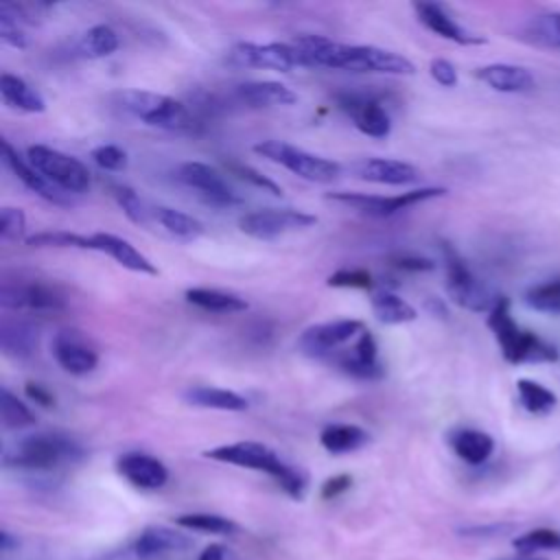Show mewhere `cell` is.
I'll use <instances>...</instances> for the list:
<instances>
[{
    "instance_id": "42",
    "label": "cell",
    "mask_w": 560,
    "mask_h": 560,
    "mask_svg": "<svg viewBox=\"0 0 560 560\" xmlns=\"http://www.w3.org/2000/svg\"><path fill=\"white\" fill-rule=\"evenodd\" d=\"M529 33L534 42L560 48V13H547L532 22Z\"/></svg>"
},
{
    "instance_id": "2",
    "label": "cell",
    "mask_w": 560,
    "mask_h": 560,
    "mask_svg": "<svg viewBox=\"0 0 560 560\" xmlns=\"http://www.w3.org/2000/svg\"><path fill=\"white\" fill-rule=\"evenodd\" d=\"M208 459L232 464L238 468H249L269 475L289 497L302 499L306 492V477L291 464H287L276 451L260 442H232V444H221L203 453Z\"/></svg>"
},
{
    "instance_id": "49",
    "label": "cell",
    "mask_w": 560,
    "mask_h": 560,
    "mask_svg": "<svg viewBox=\"0 0 560 560\" xmlns=\"http://www.w3.org/2000/svg\"><path fill=\"white\" fill-rule=\"evenodd\" d=\"M350 486H352V477H350V475H346V472L335 475V477H330V479L324 481V486H322V499H337V497H341L346 490H350Z\"/></svg>"
},
{
    "instance_id": "24",
    "label": "cell",
    "mask_w": 560,
    "mask_h": 560,
    "mask_svg": "<svg viewBox=\"0 0 560 560\" xmlns=\"http://www.w3.org/2000/svg\"><path fill=\"white\" fill-rule=\"evenodd\" d=\"M477 79L483 81L488 88L497 92H508V94H518V92H529L536 85L534 74L514 63H490L477 70Z\"/></svg>"
},
{
    "instance_id": "31",
    "label": "cell",
    "mask_w": 560,
    "mask_h": 560,
    "mask_svg": "<svg viewBox=\"0 0 560 560\" xmlns=\"http://www.w3.org/2000/svg\"><path fill=\"white\" fill-rule=\"evenodd\" d=\"M319 442L328 453L346 455L363 448L370 442V435L357 424H328L319 433Z\"/></svg>"
},
{
    "instance_id": "50",
    "label": "cell",
    "mask_w": 560,
    "mask_h": 560,
    "mask_svg": "<svg viewBox=\"0 0 560 560\" xmlns=\"http://www.w3.org/2000/svg\"><path fill=\"white\" fill-rule=\"evenodd\" d=\"M392 262H394L398 269H405V271H429V269H433V262H431L429 258L411 256V254L394 256Z\"/></svg>"
},
{
    "instance_id": "17",
    "label": "cell",
    "mask_w": 560,
    "mask_h": 560,
    "mask_svg": "<svg viewBox=\"0 0 560 560\" xmlns=\"http://www.w3.org/2000/svg\"><path fill=\"white\" fill-rule=\"evenodd\" d=\"M2 162L4 166L37 197L55 203V206H72V197L57 188L52 182H48L26 158H22L9 140H2Z\"/></svg>"
},
{
    "instance_id": "41",
    "label": "cell",
    "mask_w": 560,
    "mask_h": 560,
    "mask_svg": "<svg viewBox=\"0 0 560 560\" xmlns=\"http://www.w3.org/2000/svg\"><path fill=\"white\" fill-rule=\"evenodd\" d=\"M521 553H532V551H540V549H560V534L553 529H532L518 538H514L512 542Z\"/></svg>"
},
{
    "instance_id": "3",
    "label": "cell",
    "mask_w": 560,
    "mask_h": 560,
    "mask_svg": "<svg viewBox=\"0 0 560 560\" xmlns=\"http://www.w3.org/2000/svg\"><path fill=\"white\" fill-rule=\"evenodd\" d=\"M83 457L77 440L63 433H33L4 448L2 464L26 472H52Z\"/></svg>"
},
{
    "instance_id": "15",
    "label": "cell",
    "mask_w": 560,
    "mask_h": 560,
    "mask_svg": "<svg viewBox=\"0 0 560 560\" xmlns=\"http://www.w3.org/2000/svg\"><path fill=\"white\" fill-rule=\"evenodd\" d=\"M192 547V538L179 529L164 525H149L136 534L127 549L138 560H166L171 556L184 553Z\"/></svg>"
},
{
    "instance_id": "7",
    "label": "cell",
    "mask_w": 560,
    "mask_h": 560,
    "mask_svg": "<svg viewBox=\"0 0 560 560\" xmlns=\"http://www.w3.org/2000/svg\"><path fill=\"white\" fill-rule=\"evenodd\" d=\"M26 160L48 182H52L57 188H61L68 195L88 192L90 186H92V177H90L88 166L81 160H77V158H72V155H68L59 149H52V147H46V144H33L26 151Z\"/></svg>"
},
{
    "instance_id": "36",
    "label": "cell",
    "mask_w": 560,
    "mask_h": 560,
    "mask_svg": "<svg viewBox=\"0 0 560 560\" xmlns=\"http://www.w3.org/2000/svg\"><path fill=\"white\" fill-rule=\"evenodd\" d=\"M516 392H518V400H521L523 409H527L534 416L549 413L558 402V396L549 387H545L536 381H529V378H518Z\"/></svg>"
},
{
    "instance_id": "26",
    "label": "cell",
    "mask_w": 560,
    "mask_h": 560,
    "mask_svg": "<svg viewBox=\"0 0 560 560\" xmlns=\"http://www.w3.org/2000/svg\"><path fill=\"white\" fill-rule=\"evenodd\" d=\"M448 444H451L453 453L470 466H479V464L488 462V457L494 451L492 435H488L486 431H479V429H457L451 433Z\"/></svg>"
},
{
    "instance_id": "33",
    "label": "cell",
    "mask_w": 560,
    "mask_h": 560,
    "mask_svg": "<svg viewBox=\"0 0 560 560\" xmlns=\"http://www.w3.org/2000/svg\"><path fill=\"white\" fill-rule=\"evenodd\" d=\"M370 304H372L374 317L381 324H389V326L407 324V322H413L418 317V311L407 300H402L400 295H396L392 291L374 293Z\"/></svg>"
},
{
    "instance_id": "14",
    "label": "cell",
    "mask_w": 560,
    "mask_h": 560,
    "mask_svg": "<svg viewBox=\"0 0 560 560\" xmlns=\"http://www.w3.org/2000/svg\"><path fill=\"white\" fill-rule=\"evenodd\" d=\"M230 61L241 68H262V70H278L289 72L293 68H302L298 48L293 44H254V42H241L232 48Z\"/></svg>"
},
{
    "instance_id": "12",
    "label": "cell",
    "mask_w": 560,
    "mask_h": 560,
    "mask_svg": "<svg viewBox=\"0 0 560 560\" xmlns=\"http://www.w3.org/2000/svg\"><path fill=\"white\" fill-rule=\"evenodd\" d=\"M363 330V322L359 319H335L315 324L300 335L298 350L313 359H326L337 354L343 343L359 337Z\"/></svg>"
},
{
    "instance_id": "54",
    "label": "cell",
    "mask_w": 560,
    "mask_h": 560,
    "mask_svg": "<svg viewBox=\"0 0 560 560\" xmlns=\"http://www.w3.org/2000/svg\"><path fill=\"white\" fill-rule=\"evenodd\" d=\"M98 560H138L127 547L125 549H120V551H112V553H105V556H101Z\"/></svg>"
},
{
    "instance_id": "39",
    "label": "cell",
    "mask_w": 560,
    "mask_h": 560,
    "mask_svg": "<svg viewBox=\"0 0 560 560\" xmlns=\"http://www.w3.org/2000/svg\"><path fill=\"white\" fill-rule=\"evenodd\" d=\"M26 243L31 247H79V249H90V236L66 232V230L39 232L35 236H28Z\"/></svg>"
},
{
    "instance_id": "28",
    "label": "cell",
    "mask_w": 560,
    "mask_h": 560,
    "mask_svg": "<svg viewBox=\"0 0 560 560\" xmlns=\"http://www.w3.org/2000/svg\"><path fill=\"white\" fill-rule=\"evenodd\" d=\"M184 400L192 407L201 409H219V411H245L247 398L232 389L212 387V385H192L184 392Z\"/></svg>"
},
{
    "instance_id": "4",
    "label": "cell",
    "mask_w": 560,
    "mask_h": 560,
    "mask_svg": "<svg viewBox=\"0 0 560 560\" xmlns=\"http://www.w3.org/2000/svg\"><path fill=\"white\" fill-rule=\"evenodd\" d=\"M488 328L492 330L501 354L508 363H556L560 352L553 343L540 339L532 330H523L510 311V300L499 295L488 313Z\"/></svg>"
},
{
    "instance_id": "47",
    "label": "cell",
    "mask_w": 560,
    "mask_h": 560,
    "mask_svg": "<svg viewBox=\"0 0 560 560\" xmlns=\"http://www.w3.org/2000/svg\"><path fill=\"white\" fill-rule=\"evenodd\" d=\"M0 39H2L7 46L20 48V50L28 46V39H26V35H24L20 22L13 20L11 15L2 13V11H0Z\"/></svg>"
},
{
    "instance_id": "16",
    "label": "cell",
    "mask_w": 560,
    "mask_h": 560,
    "mask_svg": "<svg viewBox=\"0 0 560 560\" xmlns=\"http://www.w3.org/2000/svg\"><path fill=\"white\" fill-rule=\"evenodd\" d=\"M339 107L352 118L354 127L370 138H387L392 131V118L387 109L374 96L365 94H339Z\"/></svg>"
},
{
    "instance_id": "55",
    "label": "cell",
    "mask_w": 560,
    "mask_h": 560,
    "mask_svg": "<svg viewBox=\"0 0 560 560\" xmlns=\"http://www.w3.org/2000/svg\"><path fill=\"white\" fill-rule=\"evenodd\" d=\"M525 560H542V558H525Z\"/></svg>"
},
{
    "instance_id": "30",
    "label": "cell",
    "mask_w": 560,
    "mask_h": 560,
    "mask_svg": "<svg viewBox=\"0 0 560 560\" xmlns=\"http://www.w3.org/2000/svg\"><path fill=\"white\" fill-rule=\"evenodd\" d=\"M153 217L162 225V230L168 236H173L175 241L192 243L203 234V223L199 219L182 212V210H175V208H168V206H158L153 210Z\"/></svg>"
},
{
    "instance_id": "35",
    "label": "cell",
    "mask_w": 560,
    "mask_h": 560,
    "mask_svg": "<svg viewBox=\"0 0 560 560\" xmlns=\"http://www.w3.org/2000/svg\"><path fill=\"white\" fill-rule=\"evenodd\" d=\"M175 525L192 532H203V534H219V536H232L238 532V525L221 514H210V512H190V514H179L175 518Z\"/></svg>"
},
{
    "instance_id": "44",
    "label": "cell",
    "mask_w": 560,
    "mask_h": 560,
    "mask_svg": "<svg viewBox=\"0 0 560 560\" xmlns=\"http://www.w3.org/2000/svg\"><path fill=\"white\" fill-rule=\"evenodd\" d=\"M92 160L103 171H122L127 168V153L116 144H98L92 149Z\"/></svg>"
},
{
    "instance_id": "10",
    "label": "cell",
    "mask_w": 560,
    "mask_h": 560,
    "mask_svg": "<svg viewBox=\"0 0 560 560\" xmlns=\"http://www.w3.org/2000/svg\"><path fill=\"white\" fill-rule=\"evenodd\" d=\"M315 223H317L315 214H308L304 210H293V208H262V210L247 212L238 219L241 232L258 241H271L295 230H306Z\"/></svg>"
},
{
    "instance_id": "43",
    "label": "cell",
    "mask_w": 560,
    "mask_h": 560,
    "mask_svg": "<svg viewBox=\"0 0 560 560\" xmlns=\"http://www.w3.org/2000/svg\"><path fill=\"white\" fill-rule=\"evenodd\" d=\"M26 228V217L22 212V208H2L0 210V238L2 241H18L22 238Z\"/></svg>"
},
{
    "instance_id": "5",
    "label": "cell",
    "mask_w": 560,
    "mask_h": 560,
    "mask_svg": "<svg viewBox=\"0 0 560 560\" xmlns=\"http://www.w3.org/2000/svg\"><path fill=\"white\" fill-rule=\"evenodd\" d=\"M116 98H118V107L127 116L149 127H158L166 131H186L192 127V118L186 105L173 96L147 92V90H125Z\"/></svg>"
},
{
    "instance_id": "46",
    "label": "cell",
    "mask_w": 560,
    "mask_h": 560,
    "mask_svg": "<svg viewBox=\"0 0 560 560\" xmlns=\"http://www.w3.org/2000/svg\"><path fill=\"white\" fill-rule=\"evenodd\" d=\"M230 168H232L234 175H238L241 179L249 182L252 186H256V188H260V190H265V192H271V195H276V197L282 195V188H280L273 179L265 177L260 171H256V168H252V166H247V164H230Z\"/></svg>"
},
{
    "instance_id": "23",
    "label": "cell",
    "mask_w": 560,
    "mask_h": 560,
    "mask_svg": "<svg viewBox=\"0 0 560 560\" xmlns=\"http://www.w3.org/2000/svg\"><path fill=\"white\" fill-rule=\"evenodd\" d=\"M352 171L357 177L372 182V184H385V186H407L418 182L420 173L416 166L402 160L392 158H365L352 164Z\"/></svg>"
},
{
    "instance_id": "52",
    "label": "cell",
    "mask_w": 560,
    "mask_h": 560,
    "mask_svg": "<svg viewBox=\"0 0 560 560\" xmlns=\"http://www.w3.org/2000/svg\"><path fill=\"white\" fill-rule=\"evenodd\" d=\"M197 560H225V549L223 545H210L197 556Z\"/></svg>"
},
{
    "instance_id": "13",
    "label": "cell",
    "mask_w": 560,
    "mask_h": 560,
    "mask_svg": "<svg viewBox=\"0 0 560 560\" xmlns=\"http://www.w3.org/2000/svg\"><path fill=\"white\" fill-rule=\"evenodd\" d=\"M0 302L4 308L28 311V313H57L66 308L63 293L46 282H4L0 289Z\"/></svg>"
},
{
    "instance_id": "45",
    "label": "cell",
    "mask_w": 560,
    "mask_h": 560,
    "mask_svg": "<svg viewBox=\"0 0 560 560\" xmlns=\"http://www.w3.org/2000/svg\"><path fill=\"white\" fill-rule=\"evenodd\" d=\"M328 287H341V289H370L372 276L365 269H339L328 276Z\"/></svg>"
},
{
    "instance_id": "32",
    "label": "cell",
    "mask_w": 560,
    "mask_h": 560,
    "mask_svg": "<svg viewBox=\"0 0 560 560\" xmlns=\"http://www.w3.org/2000/svg\"><path fill=\"white\" fill-rule=\"evenodd\" d=\"M186 300L192 306H199L210 313H241L247 311V302L234 293L219 291V289H206V287H195L186 291Z\"/></svg>"
},
{
    "instance_id": "25",
    "label": "cell",
    "mask_w": 560,
    "mask_h": 560,
    "mask_svg": "<svg viewBox=\"0 0 560 560\" xmlns=\"http://www.w3.org/2000/svg\"><path fill=\"white\" fill-rule=\"evenodd\" d=\"M236 94L249 107H280L298 101L295 92L280 81H247L236 88Z\"/></svg>"
},
{
    "instance_id": "9",
    "label": "cell",
    "mask_w": 560,
    "mask_h": 560,
    "mask_svg": "<svg viewBox=\"0 0 560 560\" xmlns=\"http://www.w3.org/2000/svg\"><path fill=\"white\" fill-rule=\"evenodd\" d=\"M444 188H416L400 195L383 197V195H365V192H330L328 199L348 206L350 210H357L368 217H392L396 212H402L416 203L442 197Z\"/></svg>"
},
{
    "instance_id": "22",
    "label": "cell",
    "mask_w": 560,
    "mask_h": 560,
    "mask_svg": "<svg viewBox=\"0 0 560 560\" xmlns=\"http://www.w3.org/2000/svg\"><path fill=\"white\" fill-rule=\"evenodd\" d=\"M90 249L107 254L112 260H116L120 267H125L129 271L144 273V276H158L155 265L136 245H131L122 236H116L109 232L90 234Z\"/></svg>"
},
{
    "instance_id": "6",
    "label": "cell",
    "mask_w": 560,
    "mask_h": 560,
    "mask_svg": "<svg viewBox=\"0 0 560 560\" xmlns=\"http://www.w3.org/2000/svg\"><path fill=\"white\" fill-rule=\"evenodd\" d=\"M254 151L258 155L267 158L269 162H276V164L289 168L293 175L308 179V182L326 184L341 175V166L337 162L315 155L306 149H300V147L282 142V140H262V142L254 144Z\"/></svg>"
},
{
    "instance_id": "34",
    "label": "cell",
    "mask_w": 560,
    "mask_h": 560,
    "mask_svg": "<svg viewBox=\"0 0 560 560\" xmlns=\"http://www.w3.org/2000/svg\"><path fill=\"white\" fill-rule=\"evenodd\" d=\"M120 46L118 33L107 24H96L85 31V35L79 42V52L88 59H103L116 52Z\"/></svg>"
},
{
    "instance_id": "51",
    "label": "cell",
    "mask_w": 560,
    "mask_h": 560,
    "mask_svg": "<svg viewBox=\"0 0 560 560\" xmlns=\"http://www.w3.org/2000/svg\"><path fill=\"white\" fill-rule=\"evenodd\" d=\"M24 392H26L28 400H33V402H37V405H42V407H55V396H52L44 385H39V383H26Z\"/></svg>"
},
{
    "instance_id": "29",
    "label": "cell",
    "mask_w": 560,
    "mask_h": 560,
    "mask_svg": "<svg viewBox=\"0 0 560 560\" xmlns=\"http://www.w3.org/2000/svg\"><path fill=\"white\" fill-rule=\"evenodd\" d=\"M0 346L13 359H26L37 348V330L24 319H4L0 326Z\"/></svg>"
},
{
    "instance_id": "20",
    "label": "cell",
    "mask_w": 560,
    "mask_h": 560,
    "mask_svg": "<svg viewBox=\"0 0 560 560\" xmlns=\"http://www.w3.org/2000/svg\"><path fill=\"white\" fill-rule=\"evenodd\" d=\"M335 363L357 376V378H365V381H374V378H381L383 376V365L378 361V346H376V339L372 337V332L363 330L354 346L350 350H343V352H337L332 354Z\"/></svg>"
},
{
    "instance_id": "1",
    "label": "cell",
    "mask_w": 560,
    "mask_h": 560,
    "mask_svg": "<svg viewBox=\"0 0 560 560\" xmlns=\"http://www.w3.org/2000/svg\"><path fill=\"white\" fill-rule=\"evenodd\" d=\"M291 44L298 48L302 68H330L396 77L416 72V66L407 57L378 46L341 44L324 35H298Z\"/></svg>"
},
{
    "instance_id": "18",
    "label": "cell",
    "mask_w": 560,
    "mask_h": 560,
    "mask_svg": "<svg viewBox=\"0 0 560 560\" xmlns=\"http://www.w3.org/2000/svg\"><path fill=\"white\" fill-rule=\"evenodd\" d=\"M116 470L140 490H160L168 481V468L158 457L138 451L122 453L116 462Z\"/></svg>"
},
{
    "instance_id": "38",
    "label": "cell",
    "mask_w": 560,
    "mask_h": 560,
    "mask_svg": "<svg viewBox=\"0 0 560 560\" xmlns=\"http://www.w3.org/2000/svg\"><path fill=\"white\" fill-rule=\"evenodd\" d=\"M525 304L534 311L558 315L560 313V280L534 284L525 291Z\"/></svg>"
},
{
    "instance_id": "19",
    "label": "cell",
    "mask_w": 560,
    "mask_h": 560,
    "mask_svg": "<svg viewBox=\"0 0 560 560\" xmlns=\"http://www.w3.org/2000/svg\"><path fill=\"white\" fill-rule=\"evenodd\" d=\"M52 357L72 376H85L98 365L96 350L77 332L63 330L52 341Z\"/></svg>"
},
{
    "instance_id": "11",
    "label": "cell",
    "mask_w": 560,
    "mask_h": 560,
    "mask_svg": "<svg viewBox=\"0 0 560 560\" xmlns=\"http://www.w3.org/2000/svg\"><path fill=\"white\" fill-rule=\"evenodd\" d=\"M177 179L214 208H232L243 201L241 195L230 186V182L219 171H214L203 162L179 164Z\"/></svg>"
},
{
    "instance_id": "27",
    "label": "cell",
    "mask_w": 560,
    "mask_h": 560,
    "mask_svg": "<svg viewBox=\"0 0 560 560\" xmlns=\"http://www.w3.org/2000/svg\"><path fill=\"white\" fill-rule=\"evenodd\" d=\"M0 94H2L4 105L13 107V109L28 112V114H39V112L46 109L44 96L31 83H26L18 74L2 72V77H0Z\"/></svg>"
},
{
    "instance_id": "21",
    "label": "cell",
    "mask_w": 560,
    "mask_h": 560,
    "mask_svg": "<svg viewBox=\"0 0 560 560\" xmlns=\"http://www.w3.org/2000/svg\"><path fill=\"white\" fill-rule=\"evenodd\" d=\"M413 11L418 15V20L435 35L462 44V46H475V44H483L486 39L481 35L470 33L468 28H464L448 11L446 7L438 4V2H416Z\"/></svg>"
},
{
    "instance_id": "53",
    "label": "cell",
    "mask_w": 560,
    "mask_h": 560,
    "mask_svg": "<svg viewBox=\"0 0 560 560\" xmlns=\"http://www.w3.org/2000/svg\"><path fill=\"white\" fill-rule=\"evenodd\" d=\"M13 547L18 549V538H13V536H11V532H7V529H4V532L0 534V551H2V556L11 553V549H13Z\"/></svg>"
},
{
    "instance_id": "8",
    "label": "cell",
    "mask_w": 560,
    "mask_h": 560,
    "mask_svg": "<svg viewBox=\"0 0 560 560\" xmlns=\"http://www.w3.org/2000/svg\"><path fill=\"white\" fill-rule=\"evenodd\" d=\"M442 252H444V267H446V289L451 300L462 308H468L475 313H481V311L490 313L499 295H494L481 280H477V276L470 271L466 260L451 245H444Z\"/></svg>"
},
{
    "instance_id": "48",
    "label": "cell",
    "mask_w": 560,
    "mask_h": 560,
    "mask_svg": "<svg viewBox=\"0 0 560 560\" xmlns=\"http://www.w3.org/2000/svg\"><path fill=\"white\" fill-rule=\"evenodd\" d=\"M429 72H431L433 81L440 83L442 88L457 85V70H455V66L448 59H431Z\"/></svg>"
},
{
    "instance_id": "37",
    "label": "cell",
    "mask_w": 560,
    "mask_h": 560,
    "mask_svg": "<svg viewBox=\"0 0 560 560\" xmlns=\"http://www.w3.org/2000/svg\"><path fill=\"white\" fill-rule=\"evenodd\" d=\"M0 418H2V427L7 431H15V429L35 424L33 411L7 387H2V392H0Z\"/></svg>"
},
{
    "instance_id": "40",
    "label": "cell",
    "mask_w": 560,
    "mask_h": 560,
    "mask_svg": "<svg viewBox=\"0 0 560 560\" xmlns=\"http://www.w3.org/2000/svg\"><path fill=\"white\" fill-rule=\"evenodd\" d=\"M112 197L116 199L118 208L127 214V219H131L133 223H147L149 219V210L144 206V201L138 197V192L125 184H114L112 186Z\"/></svg>"
}]
</instances>
